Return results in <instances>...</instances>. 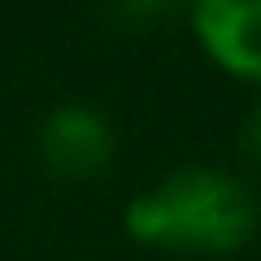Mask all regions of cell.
<instances>
[{
	"label": "cell",
	"mask_w": 261,
	"mask_h": 261,
	"mask_svg": "<svg viewBox=\"0 0 261 261\" xmlns=\"http://www.w3.org/2000/svg\"><path fill=\"white\" fill-rule=\"evenodd\" d=\"M187 18L218 70L261 83V0H187Z\"/></svg>",
	"instance_id": "3957f363"
},
{
	"label": "cell",
	"mask_w": 261,
	"mask_h": 261,
	"mask_svg": "<svg viewBox=\"0 0 261 261\" xmlns=\"http://www.w3.org/2000/svg\"><path fill=\"white\" fill-rule=\"evenodd\" d=\"M35 152L48 178L57 183H92L109 174L118 157V130L109 113L83 100H65L44 113L35 130Z\"/></svg>",
	"instance_id": "7a4b0ae2"
},
{
	"label": "cell",
	"mask_w": 261,
	"mask_h": 261,
	"mask_svg": "<svg viewBox=\"0 0 261 261\" xmlns=\"http://www.w3.org/2000/svg\"><path fill=\"white\" fill-rule=\"evenodd\" d=\"M178 9H187V0H105V18L122 31L166 27L170 18H178Z\"/></svg>",
	"instance_id": "277c9868"
},
{
	"label": "cell",
	"mask_w": 261,
	"mask_h": 261,
	"mask_svg": "<svg viewBox=\"0 0 261 261\" xmlns=\"http://www.w3.org/2000/svg\"><path fill=\"white\" fill-rule=\"evenodd\" d=\"M240 140H244V148L252 152V157L261 161V100H257V109L244 118V130H240Z\"/></svg>",
	"instance_id": "5b68a950"
},
{
	"label": "cell",
	"mask_w": 261,
	"mask_h": 261,
	"mask_svg": "<svg viewBox=\"0 0 261 261\" xmlns=\"http://www.w3.org/2000/svg\"><path fill=\"white\" fill-rule=\"evenodd\" d=\"M261 209L248 183L226 170L187 166L148 183L122 209V226L135 244L192 257H226L257 235Z\"/></svg>",
	"instance_id": "6da1fadb"
}]
</instances>
